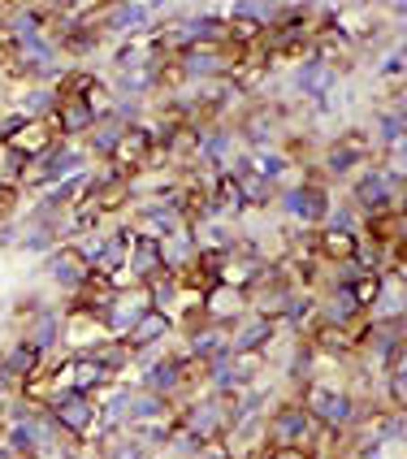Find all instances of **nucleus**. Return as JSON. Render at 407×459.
<instances>
[{
    "label": "nucleus",
    "mask_w": 407,
    "mask_h": 459,
    "mask_svg": "<svg viewBox=\"0 0 407 459\" xmlns=\"http://www.w3.org/2000/svg\"><path fill=\"white\" fill-rule=\"evenodd\" d=\"M273 204H278V212L290 221V230H321L333 208L330 182L321 178V169L307 160L290 186H278V200H273Z\"/></svg>",
    "instance_id": "f257e3e1"
},
{
    "label": "nucleus",
    "mask_w": 407,
    "mask_h": 459,
    "mask_svg": "<svg viewBox=\"0 0 407 459\" xmlns=\"http://www.w3.org/2000/svg\"><path fill=\"white\" fill-rule=\"evenodd\" d=\"M377 156H382V148H377L373 130H364V126L356 130V126H351V130H342L338 139H330L312 165L321 169V178L330 182V178H351V174H359L364 165H373Z\"/></svg>",
    "instance_id": "f03ea898"
},
{
    "label": "nucleus",
    "mask_w": 407,
    "mask_h": 459,
    "mask_svg": "<svg viewBox=\"0 0 407 459\" xmlns=\"http://www.w3.org/2000/svg\"><path fill=\"white\" fill-rule=\"evenodd\" d=\"M316 437V420L304 411L299 399H286V403H273V411L264 416V442L269 446H304Z\"/></svg>",
    "instance_id": "7ed1b4c3"
},
{
    "label": "nucleus",
    "mask_w": 407,
    "mask_h": 459,
    "mask_svg": "<svg viewBox=\"0 0 407 459\" xmlns=\"http://www.w3.org/2000/svg\"><path fill=\"white\" fill-rule=\"evenodd\" d=\"M290 82H295V96H299V100H307L312 108H325L330 91L338 87V70L325 65V61L312 52L307 61H299V65L290 70Z\"/></svg>",
    "instance_id": "20e7f679"
},
{
    "label": "nucleus",
    "mask_w": 407,
    "mask_h": 459,
    "mask_svg": "<svg viewBox=\"0 0 407 459\" xmlns=\"http://www.w3.org/2000/svg\"><path fill=\"white\" fill-rule=\"evenodd\" d=\"M44 278H48L56 290H65V295L74 299L78 290L87 286V278H91V264H87V260H82L70 243H61L56 252L44 255Z\"/></svg>",
    "instance_id": "39448f33"
},
{
    "label": "nucleus",
    "mask_w": 407,
    "mask_h": 459,
    "mask_svg": "<svg viewBox=\"0 0 407 459\" xmlns=\"http://www.w3.org/2000/svg\"><path fill=\"white\" fill-rule=\"evenodd\" d=\"M61 325H65V307L44 304L39 312L26 316L22 342H30L39 356H56V351H61Z\"/></svg>",
    "instance_id": "423d86ee"
},
{
    "label": "nucleus",
    "mask_w": 407,
    "mask_h": 459,
    "mask_svg": "<svg viewBox=\"0 0 407 459\" xmlns=\"http://www.w3.org/2000/svg\"><path fill=\"white\" fill-rule=\"evenodd\" d=\"M186 359H217V356H229V330L221 325H212V321H200V325H191V330H182V347H178Z\"/></svg>",
    "instance_id": "0eeeda50"
},
{
    "label": "nucleus",
    "mask_w": 407,
    "mask_h": 459,
    "mask_svg": "<svg viewBox=\"0 0 407 459\" xmlns=\"http://www.w3.org/2000/svg\"><path fill=\"white\" fill-rule=\"evenodd\" d=\"M174 333H178V330H174V321H169L165 312L148 307V312L139 316V325H134V330H130L126 338H122V342L130 347V356L139 359V356H152L156 347H160V342H169Z\"/></svg>",
    "instance_id": "6e6552de"
},
{
    "label": "nucleus",
    "mask_w": 407,
    "mask_h": 459,
    "mask_svg": "<svg viewBox=\"0 0 407 459\" xmlns=\"http://www.w3.org/2000/svg\"><path fill=\"white\" fill-rule=\"evenodd\" d=\"M273 338H278V325L264 321V316H255V312H247V316L229 330V351H234V356H264Z\"/></svg>",
    "instance_id": "1a4fd4ad"
},
{
    "label": "nucleus",
    "mask_w": 407,
    "mask_h": 459,
    "mask_svg": "<svg viewBox=\"0 0 407 459\" xmlns=\"http://www.w3.org/2000/svg\"><path fill=\"white\" fill-rule=\"evenodd\" d=\"M160 264H165V273H174V278H186L195 264H200V243H195V234L182 226L178 234H169V238H160Z\"/></svg>",
    "instance_id": "9d476101"
},
{
    "label": "nucleus",
    "mask_w": 407,
    "mask_h": 459,
    "mask_svg": "<svg viewBox=\"0 0 407 459\" xmlns=\"http://www.w3.org/2000/svg\"><path fill=\"white\" fill-rule=\"evenodd\" d=\"M174 403L169 399H160V394H148V390H130V411H126V429L134 425H160V420H174Z\"/></svg>",
    "instance_id": "9b49d317"
},
{
    "label": "nucleus",
    "mask_w": 407,
    "mask_h": 459,
    "mask_svg": "<svg viewBox=\"0 0 407 459\" xmlns=\"http://www.w3.org/2000/svg\"><path fill=\"white\" fill-rule=\"evenodd\" d=\"M373 139H377V148H382V152H390V148H394L399 139H407L403 113H399L394 104L377 108V117H373Z\"/></svg>",
    "instance_id": "f8f14e48"
},
{
    "label": "nucleus",
    "mask_w": 407,
    "mask_h": 459,
    "mask_svg": "<svg viewBox=\"0 0 407 459\" xmlns=\"http://www.w3.org/2000/svg\"><path fill=\"white\" fill-rule=\"evenodd\" d=\"M96 459H156V451L139 446L130 434H108L100 446H96Z\"/></svg>",
    "instance_id": "ddd939ff"
},
{
    "label": "nucleus",
    "mask_w": 407,
    "mask_h": 459,
    "mask_svg": "<svg viewBox=\"0 0 407 459\" xmlns=\"http://www.w3.org/2000/svg\"><path fill=\"white\" fill-rule=\"evenodd\" d=\"M18 204H22V186H13V182H0V226L18 212Z\"/></svg>",
    "instance_id": "4468645a"
},
{
    "label": "nucleus",
    "mask_w": 407,
    "mask_h": 459,
    "mask_svg": "<svg viewBox=\"0 0 407 459\" xmlns=\"http://www.w3.org/2000/svg\"><path fill=\"white\" fill-rule=\"evenodd\" d=\"M390 78H407V65L399 52H385L382 61H377V82H390Z\"/></svg>",
    "instance_id": "2eb2a0df"
},
{
    "label": "nucleus",
    "mask_w": 407,
    "mask_h": 459,
    "mask_svg": "<svg viewBox=\"0 0 407 459\" xmlns=\"http://www.w3.org/2000/svg\"><path fill=\"white\" fill-rule=\"evenodd\" d=\"M264 459H316L312 451H304V446H269L264 451Z\"/></svg>",
    "instance_id": "dca6fc26"
},
{
    "label": "nucleus",
    "mask_w": 407,
    "mask_h": 459,
    "mask_svg": "<svg viewBox=\"0 0 407 459\" xmlns=\"http://www.w3.org/2000/svg\"><path fill=\"white\" fill-rule=\"evenodd\" d=\"M385 373H407V333L399 338V347H394V356H390V368Z\"/></svg>",
    "instance_id": "f3484780"
},
{
    "label": "nucleus",
    "mask_w": 407,
    "mask_h": 459,
    "mask_svg": "<svg viewBox=\"0 0 407 459\" xmlns=\"http://www.w3.org/2000/svg\"><path fill=\"white\" fill-rule=\"evenodd\" d=\"M195 459H234V455H229V451L221 446V442H212V446H204V451H200Z\"/></svg>",
    "instance_id": "a211bd4d"
},
{
    "label": "nucleus",
    "mask_w": 407,
    "mask_h": 459,
    "mask_svg": "<svg viewBox=\"0 0 407 459\" xmlns=\"http://www.w3.org/2000/svg\"><path fill=\"white\" fill-rule=\"evenodd\" d=\"M342 459H385V451H364V455H342Z\"/></svg>",
    "instance_id": "6ab92c4d"
},
{
    "label": "nucleus",
    "mask_w": 407,
    "mask_h": 459,
    "mask_svg": "<svg viewBox=\"0 0 407 459\" xmlns=\"http://www.w3.org/2000/svg\"><path fill=\"white\" fill-rule=\"evenodd\" d=\"M394 52L403 56V65H407V35H403V39H399V48H394Z\"/></svg>",
    "instance_id": "aec40b11"
}]
</instances>
